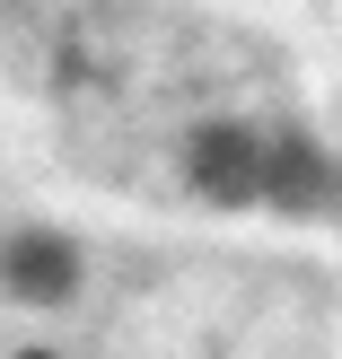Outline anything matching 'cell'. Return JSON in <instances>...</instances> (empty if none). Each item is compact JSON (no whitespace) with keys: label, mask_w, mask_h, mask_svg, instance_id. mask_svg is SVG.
Instances as JSON below:
<instances>
[{"label":"cell","mask_w":342,"mask_h":359,"mask_svg":"<svg viewBox=\"0 0 342 359\" xmlns=\"http://www.w3.org/2000/svg\"><path fill=\"white\" fill-rule=\"evenodd\" d=\"M27 359H53V351H27Z\"/></svg>","instance_id":"obj_2"},{"label":"cell","mask_w":342,"mask_h":359,"mask_svg":"<svg viewBox=\"0 0 342 359\" xmlns=\"http://www.w3.org/2000/svg\"><path fill=\"white\" fill-rule=\"evenodd\" d=\"M9 280H18V298H62V290H70V255L44 245V237H27V245L9 255Z\"/></svg>","instance_id":"obj_1"},{"label":"cell","mask_w":342,"mask_h":359,"mask_svg":"<svg viewBox=\"0 0 342 359\" xmlns=\"http://www.w3.org/2000/svg\"><path fill=\"white\" fill-rule=\"evenodd\" d=\"M334 202H342V184H334Z\"/></svg>","instance_id":"obj_3"}]
</instances>
